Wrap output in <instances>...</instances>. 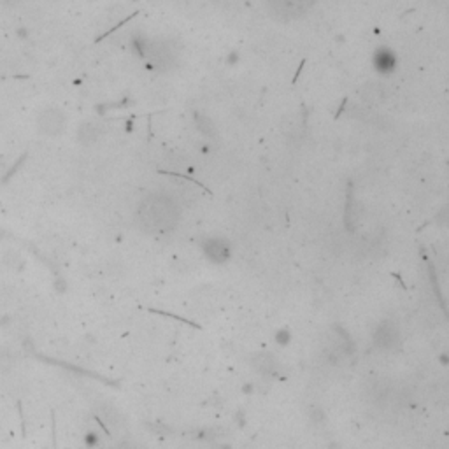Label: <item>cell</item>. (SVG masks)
I'll return each instance as SVG.
<instances>
[{"instance_id":"1","label":"cell","mask_w":449,"mask_h":449,"mask_svg":"<svg viewBox=\"0 0 449 449\" xmlns=\"http://www.w3.org/2000/svg\"><path fill=\"white\" fill-rule=\"evenodd\" d=\"M275 6V9L284 14H300L302 11H306L307 0H270Z\"/></svg>"}]
</instances>
